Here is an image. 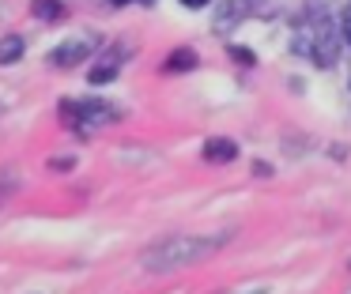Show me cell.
<instances>
[{"label": "cell", "mask_w": 351, "mask_h": 294, "mask_svg": "<svg viewBox=\"0 0 351 294\" xmlns=\"http://www.w3.org/2000/svg\"><path fill=\"white\" fill-rule=\"evenodd\" d=\"M227 241H230V234H208V238L178 234V238H162V241H155V245H147L144 253H140V264H144L147 271H174V268H185V264L215 256Z\"/></svg>", "instance_id": "6da1fadb"}, {"label": "cell", "mask_w": 351, "mask_h": 294, "mask_svg": "<svg viewBox=\"0 0 351 294\" xmlns=\"http://www.w3.org/2000/svg\"><path fill=\"white\" fill-rule=\"evenodd\" d=\"M295 53H302V57H310L317 68H332L336 57H340V38H336L332 23L325 19V12H321V19H310L306 23V34L295 38Z\"/></svg>", "instance_id": "7a4b0ae2"}, {"label": "cell", "mask_w": 351, "mask_h": 294, "mask_svg": "<svg viewBox=\"0 0 351 294\" xmlns=\"http://www.w3.org/2000/svg\"><path fill=\"white\" fill-rule=\"evenodd\" d=\"M87 53H91V38H69V42H61L53 53H49V64L72 68V64H80Z\"/></svg>", "instance_id": "3957f363"}, {"label": "cell", "mask_w": 351, "mask_h": 294, "mask_svg": "<svg viewBox=\"0 0 351 294\" xmlns=\"http://www.w3.org/2000/svg\"><path fill=\"white\" fill-rule=\"evenodd\" d=\"M250 12V0H227V4H219V12H215V30H230L242 23V15Z\"/></svg>", "instance_id": "277c9868"}, {"label": "cell", "mask_w": 351, "mask_h": 294, "mask_svg": "<svg viewBox=\"0 0 351 294\" xmlns=\"http://www.w3.org/2000/svg\"><path fill=\"white\" fill-rule=\"evenodd\" d=\"M204 158H208V162H234V158H238V143L215 136V140L204 143Z\"/></svg>", "instance_id": "5b68a950"}, {"label": "cell", "mask_w": 351, "mask_h": 294, "mask_svg": "<svg viewBox=\"0 0 351 294\" xmlns=\"http://www.w3.org/2000/svg\"><path fill=\"white\" fill-rule=\"evenodd\" d=\"M19 57H23V38L19 34L0 38V64H16Z\"/></svg>", "instance_id": "8992f818"}, {"label": "cell", "mask_w": 351, "mask_h": 294, "mask_svg": "<svg viewBox=\"0 0 351 294\" xmlns=\"http://www.w3.org/2000/svg\"><path fill=\"white\" fill-rule=\"evenodd\" d=\"M19 177H23V173H19L16 166H4V170H0V208H4V200L19 188Z\"/></svg>", "instance_id": "52a82bcc"}, {"label": "cell", "mask_w": 351, "mask_h": 294, "mask_svg": "<svg viewBox=\"0 0 351 294\" xmlns=\"http://www.w3.org/2000/svg\"><path fill=\"white\" fill-rule=\"evenodd\" d=\"M189 68H197V53L193 49H174L167 60V72H189Z\"/></svg>", "instance_id": "ba28073f"}, {"label": "cell", "mask_w": 351, "mask_h": 294, "mask_svg": "<svg viewBox=\"0 0 351 294\" xmlns=\"http://www.w3.org/2000/svg\"><path fill=\"white\" fill-rule=\"evenodd\" d=\"M31 12L38 15V19H61V12H64V8L57 4V0H34V4H31Z\"/></svg>", "instance_id": "9c48e42d"}, {"label": "cell", "mask_w": 351, "mask_h": 294, "mask_svg": "<svg viewBox=\"0 0 351 294\" xmlns=\"http://www.w3.org/2000/svg\"><path fill=\"white\" fill-rule=\"evenodd\" d=\"M114 75H117V64H99V68H91V75H87V79L99 87V83H110Z\"/></svg>", "instance_id": "30bf717a"}, {"label": "cell", "mask_w": 351, "mask_h": 294, "mask_svg": "<svg viewBox=\"0 0 351 294\" xmlns=\"http://www.w3.org/2000/svg\"><path fill=\"white\" fill-rule=\"evenodd\" d=\"M230 57H238L242 64H253V53H250V49H242V45H234V49H230Z\"/></svg>", "instance_id": "8fae6325"}, {"label": "cell", "mask_w": 351, "mask_h": 294, "mask_svg": "<svg viewBox=\"0 0 351 294\" xmlns=\"http://www.w3.org/2000/svg\"><path fill=\"white\" fill-rule=\"evenodd\" d=\"M343 38H348V42H351V4L343 8Z\"/></svg>", "instance_id": "7c38bea8"}, {"label": "cell", "mask_w": 351, "mask_h": 294, "mask_svg": "<svg viewBox=\"0 0 351 294\" xmlns=\"http://www.w3.org/2000/svg\"><path fill=\"white\" fill-rule=\"evenodd\" d=\"M253 173H257V177H268V173H272V166H268V162H253Z\"/></svg>", "instance_id": "4fadbf2b"}, {"label": "cell", "mask_w": 351, "mask_h": 294, "mask_svg": "<svg viewBox=\"0 0 351 294\" xmlns=\"http://www.w3.org/2000/svg\"><path fill=\"white\" fill-rule=\"evenodd\" d=\"M182 4H185V8H204L208 0H182Z\"/></svg>", "instance_id": "5bb4252c"}, {"label": "cell", "mask_w": 351, "mask_h": 294, "mask_svg": "<svg viewBox=\"0 0 351 294\" xmlns=\"http://www.w3.org/2000/svg\"><path fill=\"white\" fill-rule=\"evenodd\" d=\"M114 4H125V0H114Z\"/></svg>", "instance_id": "9a60e30c"}, {"label": "cell", "mask_w": 351, "mask_h": 294, "mask_svg": "<svg viewBox=\"0 0 351 294\" xmlns=\"http://www.w3.org/2000/svg\"><path fill=\"white\" fill-rule=\"evenodd\" d=\"M348 268H351V256H348Z\"/></svg>", "instance_id": "2e32d148"}, {"label": "cell", "mask_w": 351, "mask_h": 294, "mask_svg": "<svg viewBox=\"0 0 351 294\" xmlns=\"http://www.w3.org/2000/svg\"><path fill=\"white\" fill-rule=\"evenodd\" d=\"M144 4H152V0H144Z\"/></svg>", "instance_id": "e0dca14e"}]
</instances>
